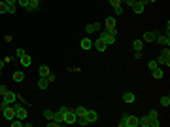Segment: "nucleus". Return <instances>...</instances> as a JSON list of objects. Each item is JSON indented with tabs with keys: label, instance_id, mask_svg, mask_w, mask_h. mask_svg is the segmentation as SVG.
Returning a JSON list of instances; mask_svg holds the SVG:
<instances>
[{
	"label": "nucleus",
	"instance_id": "nucleus-1",
	"mask_svg": "<svg viewBox=\"0 0 170 127\" xmlns=\"http://www.w3.org/2000/svg\"><path fill=\"white\" fill-rule=\"evenodd\" d=\"M0 106H2V116H4V118H6L8 121H12L13 118H15V106H12V104H0Z\"/></svg>",
	"mask_w": 170,
	"mask_h": 127
},
{
	"label": "nucleus",
	"instance_id": "nucleus-2",
	"mask_svg": "<svg viewBox=\"0 0 170 127\" xmlns=\"http://www.w3.org/2000/svg\"><path fill=\"white\" fill-rule=\"evenodd\" d=\"M100 40H102V42H104L106 46H112L113 42H115V36H112V34L110 32H108V30H102V32H100V36H98Z\"/></svg>",
	"mask_w": 170,
	"mask_h": 127
},
{
	"label": "nucleus",
	"instance_id": "nucleus-3",
	"mask_svg": "<svg viewBox=\"0 0 170 127\" xmlns=\"http://www.w3.org/2000/svg\"><path fill=\"white\" fill-rule=\"evenodd\" d=\"M13 106H15V118H19V120H27V108L25 106H19V104H15L13 103Z\"/></svg>",
	"mask_w": 170,
	"mask_h": 127
},
{
	"label": "nucleus",
	"instance_id": "nucleus-4",
	"mask_svg": "<svg viewBox=\"0 0 170 127\" xmlns=\"http://www.w3.org/2000/svg\"><path fill=\"white\" fill-rule=\"evenodd\" d=\"M76 120H78V116H76V112H74V108H70L68 112L64 114V123H68V125H72V123H76Z\"/></svg>",
	"mask_w": 170,
	"mask_h": 127
},
{
	"label": "nucleus",
	"instance_id": "nucleus-5",
	"mask_svg": "<svg viewBox=\"0 0 170 127\" xmlns=\"http://www.w3.org/2000/svg\"><path fill=\"white\" fill-rule=\"evenodd\" d=\"M2 97H4V104H13V103H15V99H17L13 91H6V93H4Z\"/></svg>",
	"mask_w": 170,
	"mask_h": 127
},
{
	"label": "nucleus",
	"instance_id": "nucleus-6",
	"mask_svg": "<svg viewBox=\"0 0 170 127\" xmlns=\"http://www.w3.org/2000/svg\"><path fill=\"white\" fill-rule=\"evenodd\" d=\"M157 36H159V34L155 32V30H146V32H144V36H142V40H144V42H153Z\"/></svg>",
	"mask_w": 170,
	"mask_h": 127
},
{
	"label": "nucleus",
	"instance_id": "nucleus-7",
	"mask_svg": "<svg viewBox=\"0 0 170 127\" xmlns=\"http://www.w3.org/2000/svg\"><path fill=\"white\" fill-rule=\"evenodd\" d=\"M85 118H87V121H89V123H95V121H98V114H96L95 110H87Z\"/></svg>",
	"mask_w": 170,
	"mask_h": 127
},
{
	"label": "nucleus",
	"instance_id": "nucleus-8",
	"mask_svg": "<svg viewBox=\"0 0 170 127\" xmlns=\"http://www.w3.org/2000/svg\"><path fill=\"white\" fill-rule=\"evenodd\" d=\"M131 8H132V12H134L136 15H140V13L144 12V8H146V4H142V2H138V0H136V2L132 4Z\"/></svg>",
	"mask_w": 170,
	"mask_h": 127
},
{
	"label": "nucleus",
	"instance_id": "nucleus-9",
	"mask_svg": "<svg viewBox=\"0 0 170 127\" xmlns=\"http://www.w3.org/2000/svg\"><path fill=\"white\" fill-rule=\"evenodd\" d=\"M134 93H132V91H125V93H123V101H125L127 104H131V103H134Z\"/></svg>",
	"mask_w": 170,
	"mask_h": 127
},
{
	"label": "nucleus",
	"instance_id": "nucleus-10",
	"mask_svg": "<svg viewBox=\"0 0 170 127\" xmlns=\"http://www.w3.org/2000/svg\"><path fill=\"white\" fill-rule=\"evenodd\" d=\"M125 127H138V118H136V116H127Z\"/></svg>",
	"mask_w": 170,
	"mask_h": 127
},
{
	"label": "nucleus",
	"instance_id": "nucleus-11",
	"mask_svg": "<svg viewBox=\"0 0 170 127\" xmlns=\"http://www.w3.org/2000/svg\"><path fill=\"white\" fill-rule=\"evenodd\" d=\"M38 8H40V0H28V6L25 10H28V12H36Z\"/></svg>",
	"mask_w": 170,
	"mask_h": 127
},
{
	"label": "nucleus",
	"instance_id": "nucleus-12",
	"mask_svg": "<svg viewBox=\"0 0 170 127\" xmlns=\"http://www.w3.org/2000/svg\"><path fill=\"white\" fill-rule=\"evenodd\" d=\"M100 27H102L100 23H93V25L89 23V25H87V27H85V32H89V34H93V32H95V30H98Z\"/></svg>",
	"mask_w": 170,
	"mask_h": 127
},
{
	"label": "nucleus",
	"instance_id": "nucleus-13",
	"mask_svg": "<svg viewBox=\"0 0 170 127\" xmlns=\"http://www.w3.org/2000/svg\"><path fill=\"white\" fill-rule=\"evenodd\" d=\"M19 63L23 65V67H30V63H32V59H30V55L25 53L23 57H19Z\"/></svg>",
	"mask_w": 170,
	"mask_h": 127
},
{
	"label": "nucleus",
	"instance_id": "nucleus-14",
	"mask_svg": "<svg viewBox=\"0 0 170 127\" xmlns=\"http://www.w3.org/2000/svg\"><path fill=\"white\" fill-rule=\"evenodd\" d=\"M38 87H40V89H47V87H49V80L44 78V76H40V80H38Z\"/></svg>",
	"mask_w": 170,
	"mask_h": 127
},
{
	"label": "nucleus",
	"instance_id": "nucleus-15",
	"mask_svg": "<svg viewBox=\"0 0 170 127\" xmlns=\"http://www.w3.org/2000/svg\"><path fill=\"white\" fill-rule=\"evenodd\" d=\"M157 65H159V67H168V65H170V57H164V55H161V57L157 59Z\"/></svg>",
	"mask_w": 170,
	"mask_h": 127
},
{
	"label": "nucleus",
	"instance_id": "nucleus-16",
	"mask_svg": "<svg viewBox=\"0 0 170 127\" xmlns=\"http://www.w3.org/2000/svg\"><path fill=\"white\" fill-rule=\"evenodd\" d=\"M74 112H76V116H78V118H83V116L87 114V108H85V106H76Z\"/></svg>",
	"mask_w": 170,
	"mask_h": 127
},
{
	"label": "nucleus",
	"instance_id": "nucleus-17",
	"mask_svg": "<svg viewBox=\"0 0 170 127\" xmlns=\"http://www.w3.org/2000/svg\"><path fill=\"white\" fill-rule=\"evenodd\" d=\"M80 46H81V49H85V51H87V49H91L93 42H91L89 38H83V40H81V42H80Z\"/></svg>",
	"mask_w": 170,
	"mask_h": 127
},
{
	"label": "nucleus",
	"instance_id": "nucleus-18",
	"mask_svg": "<svg viewBox=\"0 0 170 127\" xmlns=\"http://www.w3.org/2000/svg\"><path fill=\"white\" fill-rule=\"evenodd\" d=\"M151 72H153V78H155V80H161V78H163V74H164V72H163V68H161V67H157V68H153V70H151Z\"/></svg>",
	"mask_w": 170,
	"mask_h": 127
},
{
	"label": "nucleus",
	"instance_id": "nucleus-19",
	"mask_svg": "<svg viewBox=\"0 0 170 127\" xmlns=\"http://www.w3.org/2000/svg\"><path fill=\"white\" fill-rule=\"evenodd\" d=\"M93 46H95V48H96V49H98V51H104V49L108 48V46H106L104 42H102V40H100V38H98V40H96V42H95V44H93Z\"/></svg>",
	"mask_w": 170,
	"mask_h": 127
},
{
	"label": "nucleus",
	"instance_id": "nucleus-20",
	"mask_svg": "<svg viewBox=\"0 0 170 127\" xmlns=\"http://www.w3.org/2000/svg\"><path fill=\"white\" fill-rule=\"evenodd\" d=\"M38 72H40V76H44V78H45V76H47V74L51 72V70H49V67H47V65H42V67L38 68Z\"/></svg>",
	"mask_w": 170,
	"mask_h": 127
},
{
	"label": "nucleus",
	"instance_id": "nucleus-21",
	"mask_svg": "<svg viewBox=\"0 0 170 127\" xmlns=\"http://www.w3.org/2000/svg\"><path fill=\"white\" fill-rule=\"evenodd\" d=\"M155 40H157L161 46H170V38H168V36H157Z\"/></svg>",
	"mask_w": 170,
	"mask_h": 127
},
{
	"label": "nucleus",
	"instance_id": "nucleus-22",
	"mask_svg": "<svg viewBox=\"0 0 170 127\" xmlns=\"http://www.w3.org/2000/svg\"><path fill=\"white\" fill-rule=\"evenodd\" d=\"M13 80H15V82H23V80H25V72H21V70L13 72Z\"/></svg>",
	"mask_w": 170,
	"mask_h": 127
},
{
	"label": "nucleus",
	"instance_id": "nucleus-23",
	"mask_svg": "<svg viewBox=\"0 0 170 127\" xmlns=\"http://www.w3.org/2000/svg\"><path fill=\"white\" fill-rule=\"evenodd\" d=\"M138 125H142V127H149V118H147V116H144V118H138Z\"/></svg>",
	"mask_w": 170,
	"mask_h": 127
},
{
	"label": "nucleus",
	"instance_id": "nucleus-24",
	"mask_svg": "<svg viewBox=\"0 0 170 127\" xmlns=\"http://www.w3.org/2000/svg\"><path fill=\"white\" fill-rule=\"evenodd\" d=\"M53 120L57 121V123H64V116L61 114V112H55L53 114Z\"/></svg>",
	"mask_w": 170,
	"mask_h": 127
},
{
	"label": "nucleus",
	"instance_id": "nucleus-25",
	"mask_svg": "<svg viewBox=\"0 0 170 127\" xmlns=\"http://www.w3.org/2000/svg\"><path fill=\"white\" fill-rule=\"evenodd\" d=\"M134 51H142V48H144V40H134Z\"/></svg>",
	"mask_w": 170,
	"mask_h": 127
},
{
	"label": "nucleus",
	"instance_id": "nucleus-26",
	"mask_svg": "<svg viewBox=\"0 0 170 127\" xmlns=\"http://www.w3.org/2000/svg\"><path fill=\"white\" fill-rule=\"evenodd\" d=\"M106 27H108V29H113V27H115V17H106Z\"/></svg>",
	"mask_w": 170,
	"mask_h": 127
},
{
	"label": "nucleus",
	"instance_id": "nucleus-27",
	"mask_svg": "<svg viewBox=\"0 0 170 127\" xmlns=\"http://www.w3.org/2000/svg\"><path fill=\"white\" fill-rule=\"evenodd\" d=\"M161 106H170V97L168 95H163L161 97Z\"/></svg>",
	"mask_w": 170,
	"mask_h": 127
},
{
	"label": "nucleus",
	"instance_id": "nucleus-28",
	"mask_svg": "<svg viewBox=\"0 0 170 127\" xmlns=\"http://www.w3.org/2000/svg\"><path fill=\"white\" fill-rule=\"evenodd\" d=\"M23 123H25V121H23V120H19V118H17V120H15V118L12 120V127H21Z\"/></svg>",
	"mask_w": 170,
	"mask_h": 127
},
{
	"label": "nucleus",
	"instance_id": "nucleus-29",
	"mask_svg": "<svg viewBox=\"0 0 170 127\" xmlns=\"http://www.w3.org/2000/svg\"><path fill=\"white\" fill-rule=\"evenodd\" d=\"M2 13H8V4L6 2H0V15Z\"/></svg>",
	"mask_w": 170,
	"mask_h": 127
},
{
	"label": "nucleus",
	"instance_id": "nucleus-30",
	"mask_svg": "<svg viewBox=\"0 0 170 127\" xmlns=\"http://www.w3.org/2000/svg\"><path fill=\"white\" fill-rule=\"evenodd\" d=\"M53 114H55V112H51V110H47V108L44 110V116H45V120H53Z\"/></svg>",
	"mask_w": 170,
	"mask_h": 127
},
{
	"label": "nucleus",
	"instance_id": "nucleus-31",
	"mask_svg": "<svg viewBox=\"0 0 170 127\" xmlns=\"http://www.w3.org/2000/svg\"><path fill=\"white\" fill-rule=\"evenodd\" d=\"M127 116H128V114H121V120H119V127H125V123H127Z\"/></svg>",
	"mask_w": 170,
	"mask_h": 127
},
{
	"label": "nucleus",
	"instance_id": "nucleus-32",
	"mask_svg": "<svg viewBox=\"0 0 170 127\" xmlns=\"http://www.w3.org/2000/svg\"><path fill=\"white\" fill-rule=\"evenodd\" d=\"M147 67H149V70H153V68H157L159 65H157V61H149V63H147Z\"/></svg>",
	"mask_w": 170,
	"mask_h": 127
},
{
	"label": "nucleus",
	"instance_id": "nucleus-33",
	"mask_svg": "<svg viewBox=\"0 0 170 127\" xmlns=\"http://www.w3.org/2000/svg\"><path fill=\"white\" fill-rule=\"evenodd\" d=\"M113 12H115V15H123V8L121 6H113Z\"/></svg>",
	"mask_w": 170,
	"mask_h": 127
},
{
	"label": "nucleus",
	"instance_id": "nucleus-34",
	"mask_svg": "<svg viewBox=\"0 0 170 127\" xmlns=\"http://www.w3.org/2000/svg\"><path fill=\"white\" fill-rule=\"evenodd\" d=\"M147 118L149 120H153V118H159V114H157V110H151V112L147 114Z\"/></svg>",
	"mask_w": 170,
	"mask_h": 127
},
{
	"label": "nucleus",
	"instance_id": "nucleus-35",
	"mask_svg": "<svg viewBox=\"0 0 170 127\" xmlns=\"http://www.w3.org/2000/svg\"><path fill=\"white\" fill-rule=\"evenodd\" d=\"M25 53H27V51H25L23 48H17V51H15V55H17V57H23Z\"/></svg>",
	"mask_w": 170,
	"mask_h": 127
},
{
	"label": "nucleus",
	"instance_id": "nucleus-36",
	"mask_svg": "<svg viewBox=\"0 0 170 127\" xmlns=\"http://www.w3.org/2000/svg\"><path fill=\"white\" fill-rule=\"evenodd\" d=\"M17 4H19L21 8H27V6H28V0H17Z\"/></svg>",
	"mask_w": 170,
	"mask_h": 127
},
{
	"label": "nucleus",
	"instance_id": "nucleus-37",
	"mask_svg": "<svg viewBox=\"0 0 170 127\" xmlns=\"http://www.w3.org/2000/svg\"><path fill=\"white\" fill-rule=\"evenodd\" d=\"M45 78L49 80V84H53V82H55V74H51V72H49L47 76H45Z\"/></svg>",
	"mask_w": 170,
	"mask_h": 127
},
{
	"label": "nucleus",
	"instance_id": "nucleus-38",
	"mask_svg": "<svg viewBox=\"0 0 170 127\" xmlns=\"http://www.w3.org/2000/svg\"><path fill=\"white\" fill-rule=\"evenodd\" d=\"M161 55H164V57H170V49H168V48H164Z\"/></svg>",
	"mask_w": 170,
	"mask_h": 127
},
{
	"label": "nucleus",
	"instance_id": "nucleus-39",
	"mask_svg": "<svg viewBox=\"0 0 170 127\" xmlns=\"http://www.w3.org/2000/svg\"><path fill=\"white\" fill-rule=\"evenodd\" d=\"M112 6H121V0H110Z\"/></svg>",
	"mask_w": 170,
	"mask_h": 127
},
{
	"label": "nucleus",
	"instance_id": "nucleus-40",
	"mask_svg": "<svg viewBox=\"0 0 170 127\" xmlns=\"http://www.w3.org/2000/svg\"><path fill=\"white\" fill-rule=\"evenodd\" d=\"M108 32H110L112 36H115V34H117V29H115V27H113V29H108Z\"/></svg>",
	"mask_w": 170,
	"mask_h": 127
},
{
	"label": "nucleus",
	"instance_id": "nucleus-41",
	"mask_svg": "<svg viewBox=\"0 0 170 127\" xmlns=\"http://www.w3.org/2000/svg\"><path fill=\"white\" fill-rule=\"evenodd\" d=\"M4 2H6L8 6H15V2H17V0H4Z\"/></svg>",
	"mask_w": 170,
	"mask_h": 127
},
{
	"label": "nucleus",
	"instance_id": "nucleus-42",
	"mask_svg": "<svg viewBox=\"0 0 170 127\" xmlns=\"http://www.w3.org/2000/svg\"><path fill=\"white\" fill-rule=\"evenodd\" d=\"M6 91H8V89H6V85L2 84V85H0V95H4V93H6Z\"/></svg>",
	"mask_w": 170,
	"mask_h": 127
},
{
	"label": "nucleus",
	"instance_id": "nucleus-43",
	"mask_svg": "<svg viewBox=\"0 0 170 127\" xmlns=\"http://www.w3.org/2000/svg\"><path fill=\"white\" fill-rule=\"evenodd\" d=\"M8 13H15V6H8Z\"/></svg>",
	"mask_w": 170,
	"mask_h": 127
},
{
	"label": "nucleus",
	"instance_id": "nucleus-44",
	"mask_svg": "<svg viewBox=\"0 0 170 127\" xmlns=\"http://www.w3.org/2000/svg\"><path fill=\"white\" fill-rule=\"evenodd\" d=\"M4 65H6V61H4V59H0V70L4 68Z\"/></svg>",
	"mask_w": 170,
	"mask_h": 127
},
{
	"label": "nucleus",
	"instance_id": "nucleus-45",
	"mask_svg": "<svg viewBox=\"0 0 170 127\" xmlns=\"http://www.w3.org/2000/svg\"><path fill=\"white\" fill-rule=\"evenodd\" d=\"M125 2L128 4V6H132V4H134V2H136V0H125Z\"/></svg>",
	"mask_w": 170,
	"mask_h": 127
},
{
	"label": "nucleus",
	"instance_id": "nucleus-46",
	"mask_svg": "<svg viewBox=\"0 0 170 127\" xmlns=\"http://www.w3.org/2000/svg\"><path fill=\"white\" fill-rule=\"evenodd\" d=\"M147 2H157V0H147Z\"/></svg>",
	"mask_w": 170,
	"mask_h": 127
},
{
	"label": "nucleus",
	"instance_id": "nucleus-47",
	"mask_svg": "<svg viewBox=\"0 0 170 127\" xmlns=\"http://www.w3.org/2000/svg\"><path fill=\"white\" fill-rule=\"evenodd\" d=\"M0 112H2V106H0Z\"/></svg>",
	"mask_w": 170,
	"mask_h": 127
}]
</instances>
